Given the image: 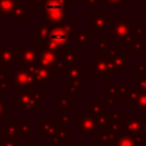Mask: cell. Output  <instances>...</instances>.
<instances>
[{
  "label": "cell",
  "instance_id": "6da1fadb",
  "mask_svg": "<svg viewBox=\"0 0 146 146\" xmlns=\"http://www.w3.org/2000/svg\"><path fill=\"white\" fill-rule=\"evenodd\" d=\"M73 36H75V23L72 22L70 17H67L64 23L59 25H51L48 39L39 44L55 50H60Z\"/></svg>",
  "mask_w": 146,
  "mask_h": 146
},
{
  "label": "cell",
  "instance_id": "7a4b0ae2",
  "mask_svg": "<svg viewBox=\"0 0 146 146\" xmlns=\"http://www.w3.org/2000/svg\"><path fill=\"white\" fill-rule=\"evenodd\" d=\"M65 71V94L72 95H81V87L87 83V71L75 62L70 65Z\"/></svg>",
  "mask_w": 146,
  "mask_h": 146
},
{
  "label": "cell",
  "instance_id": "3957f363",
  "mask_svg": "<svg viewBox=\"0 0 146 146\" xmlns=\"http://www.w3.org/2000/svg\"><path fill=\"white\" fill-rule=\"evenodd\" d=\"M39 58L38 63L44 66L51 76V80L56 78L57 74H59L63 71L62 59H60V50H55L44 46L39 44Z\"/></svg>",
  "mask_w": 146,
  "mask_h": 146
},
{
  "label": "cell",
  "instance_id": "277c9868",
  "mask_svg": "<svg viewBox=\"0 0 146 146\" xmlns=\"http://www.w3.org/2000/svg\"><path fill=\"white\" fill-rule=\"evenodd\" d=\"M40 102L35 90H19L13 96V103L19 111H39Z\"/></svg>",
  "mask_w": 146,
  "mask_h": 146
},
{
  "label": "cell",
  "instance_id": "5b68a950",
  "mask_svg": "<svg viewBox=\"0 0 146 146\" xmlns=\"http://www.w3.org/2000/svg\"><path fill=\"white\" fill-rule=\"evenodd\" d=\"M133 32V24L129 22L125 17H119L116 23L113 24V32H112V43H116L120 41L129 42L132 38Z\"/></svg>",
  "mask_w": 146,
  "mask_h": 146
},
{
  "label": "cell",
  "instance_id": "8992f818",
  "mask_svg": "<svg viewBox=\"0 0 146 146\" xmlns=\"http://www.w3.org/2000/svg\"><path fill=\"white\" fill-rule=\"evenodd\" d=\"M10 79L13 80V89L15 91L19 90H34V79L32 74L25 68H17L13 74H10Z\"/></svg>",
  "mask_w": 146,
  "mask_h": 146
},
{
  "label": "cell",
  "instance_id": "52a82bcc",
  "mask_svg": "<svg viewBox=\"0 0 146 146\" xmlns=\"http://www.w3.org/2000/svg\"><path fill=\"white\" fill-rule=\"evenodd\" d=\"M75 130L81 133L82 137L96 136L98 132V124L96 116L86 114L75 116Z\"/></svg>",
  "mask_w": 146,
  "mask_h": 146
},
{
  "label": "cell",
  "instance_id": "ba28073f",
  "mask_svg": "<svg viewBox=\"0 0 146 146\" xmlns=\"http://www.w3.org/2000/svg\"><path fill=\"white\" fill-rule=\"evenodd\" d=\"M39 58V48L34 43H25L23 48L17 49V63L25 65L36 63Z\"/></svg>",
  "mask_w": 146,
  "mask_h": 146
},
{
  "label": "cell",
  "instance_id": "9c48e42d",
  "mask_svg": "<svg viewBox=\"0 0 146 146\" xmlns=\"http://www.w3.org/2000/svg\"><path fill=\"white\" fill-rule=\"evenodd\" d=\"M112 25V17L105 11H95L91 15V31L95 33H105Z\"/></svg>",
  "mask_w": 146,
  "mask_h": 146
},
{
  "label": "cell",
  "instance_id": "30bf717a",
  "mask_svg": "<svg viewBox=\"0 0 146 146\" xmlns=\"http://www.w3.org/2000/svg\"><path fill=\"white\" fill-rule=\"evenodd\" d=\"M24 67L32 74L35 84H49L50 83L51 76H50L49 71L44 66H42L41 64H39L38 62L36 63H33V64L25 65Z\"/></svg>",
  "mask_w": 146,
  "mask_h": 146
},
{
  "label": "cell",
  "instance_id": "8fae6325",
  "mask_svg": "<svg viewBox=\"0 0 146 146\" xmlns=\"http://www.w3.org/2000/svg\"><path fill=\"white\" fill-rule=\"evenodd\" d=\"M107 71L113 74H122L125 68H128V55L119 54L107 57Z\"/></svg>",
  "mask_w": 146,
  "mask_h": 146
},
{
  "label": "cell",
  "instance_id": "7c38bea8",
  "mask_svg": "<svg viewBox=\"0 0 146 146\" xmlns=\"http://www.w3.org/2000/svg\"><path fill=\"white\" fill-rule=\"evenodd\" d=\"M122 135H129V136H141L144 137L145 133L141 128V121L139 115H130L127 120L123 121V128H122Z\"/></svg>",
  "mask_w": 146,
  "mask_h": 146
},
{
  "label": "cell",
  "instance_id": "4fadbf2b",
  "mask_svg": "<svg viewBox=\"0 0 146 146\" xmlns=\"http://www.w3.org/2000/svg\"><path fill=\"white\" fill-rule=\"evenodd\" d=\"M0 59L3 68H14V65L17 63V49L14 48L11 43L3 44V47L0 48Z\"/></svg>",
  "mask_w": 146,
  "mask_h": 146
},
{
  "label": "cell",
  "instance_id": "5bb4252c",
  "mask_svg": "<svg viewBox=\"0 0 146 146\" xmlns=\"http://www.w3.org/2000/svg\"><path fill=\"white\" fill-rule=\"evenodd\" d=\"M44 17H46V23H48L50 25H59V24L64 23V21L67 18L64 7L46 9Z\"/></svg>",
  "mask_w": 146,
  "mask_h": 146
},
{
  "label": "cell",
  "instance_id": "9a60e30c",
  "mask_svg": "<svg viewBox=\"0 0 146 146\" xmlns=\"http://www.w3.org/2000/svg\"><path fill=\"white\" fill-rule=\"evenodd\" d=\"M91 72L98 80L107 79V59L104 57H96L91 59Z\"/></svg>",
  "mask_w": 146,
  "mask_h": 146
},
{
  "label": "cell",
  "instance_id": "2e32d148",
  "mask_svg": "<svg viewBox=\"0 0 146 146\" xmlns=\"http://www.w3.org/2000/svg\"><path fill=\"white\" fill-rule=\"evenodd\" d=\"M81 58V54L76 52V48H62L60 49V59H62V65L63 70L67 68L70 65L74 64L76 59Z\"/></svg>",
  "mask_w": 146,
  "mask_h": 146
},
{
  "label": "cell",
  "instance_id": "e0dca14e",
  "mask_svg": "<svg viewBox=\"0 0 146 146\" xmlns=\"http://www.w3.org/2000/svg\"><path fill=\"white\" fill-rule=\"evenodd\" d=\"M117 136H119L117 132L112 130L111 128L99 130L96 135L97 141H99L102 144V146H114Z\"/></svg>",
  "mask_w": 146,
  "mask_h": 146
},
{
  "label": "cell",
  "instance_id": "ac0fdd59",
  "mask_svg": "<svg viewBox=\"0 0 146 146\" xmlns=\"http://www.w3.org/2000/svg\"><path fill=\"white\" fill-rule=\"evenodd\" d=\"M114 146H144V139L141 136H117Z\"/></svg>",
  "mask_w": 146,
  "mask_h": 146
},
{
  "label": "cell",
  "instance_id": "d6986e66",
  "mask_svg": "<svg viewBox=\"0 0 146 146\" xmlns=\"http://www.w3.org/2000/svg\"><path fill=\"white\" fill-rule=\"evenodd\" d=\"M110 119H111V129L116 131L117 133L122 131L123 128V112L121 110L117 111H110Z\"/></svg>",
  "mask_w": 146,
  "mask_h": 146
},
{
  "label": "cell",
  "instance_id": "ffe728a7",
  "mask_svg": "<svg viewBox=\"0 0 146 146\" xmlns=\"http://www.w3.org/2000/svg\"><path fill=\"white\" fill-rule=\"evenodd\" d=\"M74 38H75V48L76 49H84L87 47V44L90 43L92 40L91 33L88 32L86 27H83L81 30V32L75 33Z\"/></svg>",
  "mask_w": 146,
  "mask_h": 146
},
{
  "label": "cell",
  "instance_id": "44dd1931",
  "mask_svg": "<svg viewBox=\"0 0 146 146\" xmlns=\"http://www.w3.org/2000/svg\"><path fill=\"white\" fill-rule=\"evenodd\" d=\"M105 111H107V105H104L102 103V100H99V99H94L91 102V104L86 106L87 114L92 115V116H98L100 113H103Z\"/></svg>",
  "mask_w": 146,
  "mask_h": 146
},
{
  "label": "cell",
  "instance_id": "7402d4cb",
  "mask_svg": "<svg viewBox=\"0 0 146 146\" xmlns=\"http://www.w3.org/2000/svg\"><path fill=\"white\" fill-rule=\"evenodd\" d=\"M50 24L48 23H40V25L38 27H35V34H34V40L38 43L44 42L48 36H49V32H50Z\"/></svg>",
  "mask_w": 146,
  "mask_h": 146
},
{
  "label": "cell",
  "instance_id": "603a6c76",
  "mask_svg": "<svg viewBox=\"0 0 146 146\" xmlns=\"http://www.w3.org/2000/svg\"><path fill=\"white\" fill-rule=\"evenodd\" d=\"M3 137H18V121H3Z\"/></svg>",
  "mask_w": 146,
  "mask_h": 146
},
{
  "label": "cell",
  "instance_id": "cb8c5ba5",
  "mask_svg": "<svg viewBox=\"0 0 146 146\" xmlns=\"http://www.w3.org/2000/svg\"><path fill=\"white\" fill-rule=\"evenodd\" d=\"M130 106L135 111H146V92L137 91Z\"/></svg>",
  "mask_w": 146,
  "mask_h": 146
},
{
  "label": "cell",
  "instance_id": "d4e9b609",
  "mask_svg": "<svg viewBox=\"0 0 146 146\" xmlns=\"http://www.w3.org/2000/svg\"><path fill=\"white\" fill-rule=\"evenodd\" d=\"M40 124V136H51L56 130V122L55 121H44L41 120L39 122Z\"/></svg>",
  "mask_w": 146,
  "mask_h": 146
},
{
  "label": "cell",
  "instance_id": "484cf974",
  "mask_svg": "<svg viewBox=\"0 0 146 146\" xmlns=\"http://www.w3.org/2000/svg\"><path fill=\"white\" fill-rule=\"evenodd\" d=\"M97 120V124H98V131L103 130V129H107L111 128V119H110V110L100 113L98 116H96Z\"/></svg>",
  "mask_w": 146,
  "mask_h": 146
},
{
  "label": "cell",
  "instance_id": "4316f807",
  "mask_svg": "<svg viewBox=\"0 0 146 146\" xmlns=\"http://www.w3.org/2000/svg\"><path fill=\"white\" fill-rule=\"evenodd\" d=\"M17 10H15V3L11 0H1L0 1V13L3 15L15 16Z\"/></svg>",
  "mask_w": 146,
  "mask_h": 146
},
{
  "label": "cell",
  "instance_id": "83f0119b",
  "mask_svg": "<svg viewBox=\"0 0 146 146\" xmlns=\"http://www.w3.org/2000/svg\"><path fill=\"white\" fill-rule=\"evenodd\" d=\"M128 47L135 54H141L144 51V40H143V38L132 36L130 39V41L128 42Z\"/></svg>",
  "mask_w": 146,
  "mask_h": 146
},
{
  "label": "cell",
  "instance_id": "f1b7e54d",
  "mask_svg": "<svg viewBox=\"0 0 146 146\" xmlns=\"http://www.w3.org/2000/svg\"><path fill=\"white\" fill-rule=\"evenodd\" d=\"M107 91V105L110 106H115L117 104V90H116V84H111L106 88Z\"/></svg>",
  "mask_w": 146,
  "mask_h": 146
},
{
  "label": "cell",
  "instance_id": "f546056e",
  "mask_svg": "<svg viewBox=\"0 0 146 146\" xmlns=\"http://www.w3.org/2000/svg\"><path fill=\"white\" fill-rule=\"evenodd\" d=\"M31 131H34V127L30 124L27 120L18 121V137L22 136H29Z\"/></svg>",
  "mask_w": 146,
  "mask_h": 146
},
{
  "label": "cell",
  "instance_id": "4dcf8cb0",
  "mask_svg": "<svg viewBox=\"0 0 146 146\" xmlns=\"http://www.w3.org/2000/svg\"><path fill=\"white\" fill-rule=\"evenodd\" d=\"M72 123V117H71V110H63L60 108L59 113V125L67 128Z\"/></svg>",
  "mask_w": 146,
  "mask_h": 146
},
{
  "label": "cell",
  "instance_id": "1f68e13d",
  "mask_svg": "<svg viewBox=\"0 0 146 146\" xmlns=\"http://www.w3.org/2000/svg\"><path fill=\"white\" fill-rule=\"evenodd\" d=\"M55 105L63 110H71V96L67 94H63L55 102Z\"/></svg>",
  "mask_w": 146,
  "mask_h": 146
},
{
  "label": "cell",
  "instance_id": "d6a6232c",
  "mask_svg": "<svg viewBox=\"0 0 146 146\" xmlns=\"http://www.w3.org/2000/svg\"><path fill=\"white\" fill-rule=\"evenodd\" d=\"M71 5V0H46L44 8H60V7H67Z\"/></svg>",
  "mask_w": 146,
  "mask_h": 146
},
{
  "label": "cell",
  "instance_id": "836d02e7",
  "mask_svg": "<svg viewBox=\"0 0 146 146\" xmlns=\"http://www.w3.org/2000/svg\"><path fill=\"white\" fill-rule=\"evenodd\" d=\"M9 80H10V74L0 73V90L5 96L9 95Z\"/></svg>",
  "mask_w": 146,
  "mask_h": 146
},
{
  "label": "cell",
  "instance_id": "e575fe53",
  "mask_svg": "<svg viewBox=\"0 0 146 146\" xmlns=\"http://www.w3.org/2000/svg\"><path fill=\"white\" fill-rule=\"evenodd\" d=\"M132 82H133V89H136L137 91L146 92V74L138 75V78L133 79Z\"/></svg>",
  "mask_w": 146,
  "mask_h": 146
},
{
  "label": "cell",
  "instance_id": "d590c367",
  "mask_svg": "<svg viewBox=\"0 0 146 146\" xmlns=\"http://www.w3.org/2000/svg\"><path fill=\"white\" fill-rule=\"evenodd\" d=\"M62 138V140H65V141H71V131L70 130H66L64 127L62 125H56V130H55Z\"/></svg>",
  "mask_w": 146,
  "mask_h": 146
},
{
  "label": "cell",
  "instance_id": "8d00e7d4",
  "mask_svg": "<svg viewBox=\"0 0 146 146\" xmlns=\"http://www.w3.org/2000/svg\"><path fill=\"white\" fill-rule=\"evenodd\" d=\"M0 146H19L18 137H3L0 140Z\"/></svg>",
  "mask_w": 146,
  "mask_h": 146
},
{
  "label": "cell",
  "instance_id": "74e56055",
  "mask_svg": "<svg viewBox=\"0 0 146 146\" xmlns=\"http://www.w3.org/2000/svg\"><path fill=\"white\" fill-rule=\"evenodd\" d=\"M60 143H62V138H60V136L55 131V132L50 136L49 145H50V146H60Z\"/></svg>",
  "mask_w": 146,
  "mask_h": 146
},
{
  "label": "cell",
  "instance_id": "f35d334b",
  "mask_svg": "<svg viewBox=\"0 0 146 146\" xmlns=\"http://www.w3.org/2000/svg\"><path fill=\"white\" fill-rule=\"evenodd\" d=\"M9 114V107L7 104H5L2 100H0V120L5 119Z\"/></svg>",
  "mask_w": 146,
  "mask_h": 146
},
{
  "label": "cell",
  "instance_id": "ab89813d",
  "mask_svg": "<svg viewBox=\"0 0 146 146\" xmlns=\"http://www.w3.org/2000/svg\"><path fill=\"white\" fill-rule=\"evenodd\" d=\"M133 68L137 70L138 75H144L146 74V63H135Z\"/></svg>",
  "mask_w": 146,
  "mask_h": 146
},
{
  "label": "cell",
  "instance_id": "60d3db41",
  "mask_svg": "<svg viewBox=\"0 0 146 146\" xmlns=\"http://www.w3.org/2000/svg\"><path fill=\"white\" fill-rule=\"evenodd\" d=\"M116 90H117V94L122 97L129 90L128 89V84H116Z\"/></svg>",
  "mask_w": 146,
  "mask_h": 146
},
{
  "label": "cell",
  "instance_id": "b9f144b4",
  "mask_svg": "<svg viewBox=\"0 0 146 146\" xmlns=\"http://www.w3.org/2000/svg\"><path fill=\"white\" fill-rule=\"evenodd\" d=\"M144 33H145V30H144V29H140V27H133L132 36H136V38H143Z\"/></svg>",
  "mask_w": 146,
  "mask_h": 146
},
{
  "label": "cell",
  "instance_id": "7bdbcfd3",
  "mask_svg": "<svg viewBox=\"0 0 146 146\" xmlns=\"http://www.w3.org/2000/svg\"><path fill=\"white\" fill-rule=\"evenodd\" d=\"M106 1V3L108 5V6H112V7H114V6H121L124 1H127V0H105Z\"/></svg>",
  "mask_w": 146,
  "mask_h": 146
},
{
  "label": "cell",
  "instance_id": "ee69618b",
  "mask_svg": "<svg viewBox=\"0 0 146 146\" xmlns=\"http://www.w3.org/2000/svg\"><path fill=\"white\" fill-rule=\"evenodd\" d=\"M139 117H140V121H141L143 131H144V133L146 135V115H139Z\"/></svg>",
  "mask_w": 146,
  "mask_h": 146
},
{
  "label": "cell",
  "instance_id": "f6af8a7d",
  "mask_svg": "<svg viewBox=\"0 0 146 146\" xmlns=\"http://www.w3.org/2000/svg\"><path fill=\"white\" fill-rule=\"evenodd\" d=\"M35 95H36V97L40 99V100H43L44 99V97H46V94H44V90H38V91H35Z\"/></svg>",
  "mask_w": 146,
  "mask_h": 146
},
{
  "label": "cell",
  "instance_id": "bcb514c9",
  "mask_svg": "<svg viewBox=\"0 0 146 146\" xmlns=\"http://www.w3.org/2000/svg\"><path fill=\"white\" fill-rule=\"evenodd\" d=\"M30 2L32 6H41V5H44L46 0H30Z\"/></svg>",
  "mask_w": 146,
  "mask_h": 146
},
{
  "label": "cell",
  "instance_id": "7dc6e473",
  "mask_svg": "<svg viewBox=\"0 0 146 146\" xmlns=\"http://www.w3.org/2000/svg\"><path fill=\"white\" fill-rule=\"evenodd\" d=\"M86 1H87V3H88L89 6L95 7V6H97V2H99L100 0H86Z\"/></svg>",
  "mask_w": 146,
  "mask_h": 146
},
{
  "label": "cell",
  "instance_id": "c3c4849f",
  "mask_svg": "<svg viewBox=\"0 0 146 146\" xmlns=\"http://www.w3.org/2000/svg\"><path fill=\"white\" fill-rule=\"evenodd\" d=\"M144 22H145V32H146V6L144 7Z\"/></svg>",
  "mask_w": 146,
  "mask_h": 146
},
{
  "label": "cell",
  "instance_id": "681fc988",
  "mask_svg": "<svg viewBox=\"0 0 146 146\" xmlns=\"http://www.w3.org/2000/svg\"><path fill=\"white\" fill-rule=\"evenodd\" d=\"M2 72H3V65H2V62L0 59V73H2Z\"/></svg>",
  "mask_w": 146,
  "mask_h": 146
},
{
  "label": "cell",
  "instance_id": "f907efd6",
  "mask_svg": "<svg viewBox=\"0 0 146 146\" xmlns=\"http://www.w3.org/2000/svg\"><path fill=\"white\" fill-rule=\"evenodd\" d=\"M73 1H86V0H73Z\"/></svg>",
  "mask_w": 146,
  "mask_h": 146
}]
</instances>
